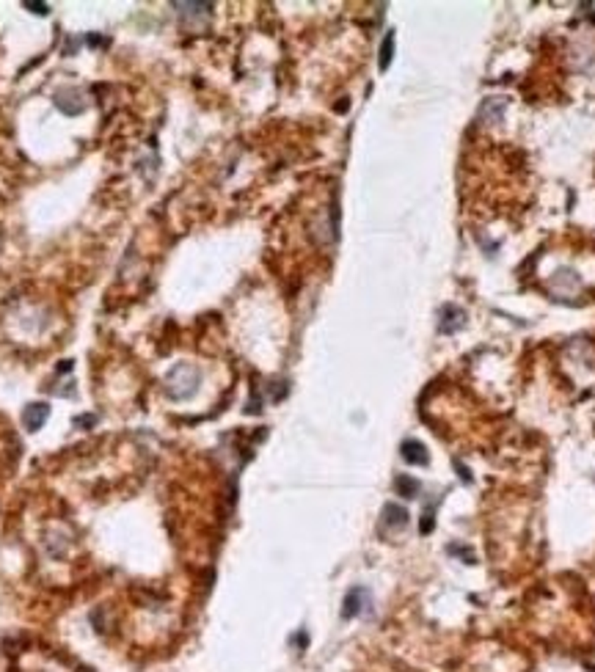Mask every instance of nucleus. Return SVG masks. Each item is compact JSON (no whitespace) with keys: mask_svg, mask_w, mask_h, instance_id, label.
<instances>
[{"mask_svg":"<svg viewBox=\"0 0 595 672\" xmlns=\"http://www.w3.org/2000/svg\"><path fill=\"white\" fill-rule=\"evenodd\" d=\"M198 381H201V372H198L193 364H177V367L165 375L168 394H171L174 400H188V397H193Z\"/></svg>","mask_w":595,"mask_h":672,"instance_id":"1","label":"nucleus"},{"mask_svg":"<svg viewBox=\"0 0 595 672\" xmlns=\"http://www.w3.org/2000/svg\"><path fill=\"white\" fill-rule=\"evenodd\" d=\"M56 105H58V110L66 113V116H77V113L86 110L83 91H77V89H61V91L56 94Z\"/></svg>","mask_w":595,"mask_h":672,"instance_id":"2","label":"nucleus"},{"mask_svg":"<svg viewBox=\"0 0 595 672\" xmlns=\"http://www.w3.org/2000/svg\"><path fill=\"white\" fill-rule=\"evenodd\" d=\"M463 325H466V312H463L461 306H455V303H447V306L441 309L438 331H441V334H458Z\"/></svg>","mask_w":595,"mask_h":672,"instance_id":"3","label":"nucleus"},{"mask_svg":"<svg viewBox=\"0 0 595 672\" xmlns=\"http://www.w3.org/2000/svg\"><path fill=\"white\" fill-rule=\"evenodd\" d=\"M47 419H50V405H47V402H33V405H28V408L23 411V424H25V430H31V433L41 430Z\"/></svg>","mask_w":595,"mask_h":672,"instance_id":"4","label":"nucleus"},{"mask_svg":"<svg viewBox=\"0 0 595 672\" xmlns=\"http://www.w3.org/2000/svg\"><path fill=\"white\" fill-rule=\"evenodd\" d=\"M366 601H369V592L364 590V587H353L347 595H345V607H342V617L345 620H350V617H356V614H362L364 607H366Z\"/></svg>","mask_w":595,"mask_h":672,"instance_id":"5","label":"nucleus"},{"mask_svg":"<svg viewBox=\"0 0 595 672\" xmlns=\"http://www.w3.org/2000/svg\"><path fill=\"white\" fill-rule=\"evenodd\" d=\"M399 452H402V457H405L408 463H414V466H425L430 460L428 449H425V444H419V441H405V444L399 447Z\"/></svg>","mask_w":595,"mask_h":672,"instance_id":"6","label":"nucleus"},{"mask_svg":"<svg viewBox=\"0 0 595 672\" xmlns=\"http://www.w3.org/2000/svg\"><path fill=\"white\" fill-rule=\"evenodd\" d=\"M504 105H507V99H504V96H488V99L482 102V108H480V119L499 122V119H501V113H504Z\"/></svg>","mask_w":595,"mask_h":672,"instance_id":"7","label":"nucleus"},{"mask_svg":"<svg viewBox=\"0 0 595 672\" xmlns=\"http://www.w3.org/2000/svg\"><path fill=\"white\" fill-rule=\"evenodd\" d=\"M383 524H386V526H395V529L408 526V510L399 507V505H386V507H383Z\"/></svg>","mask_w":595,"mask_h":672,"instance_id":"8","label":"nucleus"},{"mask_svg":"<svg viewBox=\"0 0 595 672\" xmlns=\"http://www.w3.org/2000/svg\"><path fill=\"white\" fill-rule=\"evenodd\" d=\"M395 488L399 496H405V499H414V496H419V482L414 480V477H408V474H399L395 480Z\"/></svg>","mask_w":595,"mask_h":672,"instance_id":"9","label":"nucleus"},{"mask_svg":"<svg viewBox=\"0 0 595 672\" xmlns=\"http://www.w3.org/2000/svg\"><path fill=\"white\" fill-rule=\"evenodd\" d=\"M392 56H395V31H389L386 36H383V44H380V69L386 72L389 69V64H392Z\"/></svg>","mask_w":595,"mask_h":672,"instance_id":"10","label":"nucleus"},{"mask_svg":"<svg viewBox=\"0 0 595 672\" xmlns=\"http://www.w3.org/2000/svg\"><path fill=\"white\" fill-rule=\"evenodd\" d=\"M174 8L188 17V14H210L212 11V3H174Z\"/></svg>","mask_w":595,"mask_h":672,"instance_id":"11","label":"nucleus"},{"mask_svg":"<svg viewBox=\"0 0 595 672\" xmlns=\"http://www.w3.org/2000/svg\"><path fill=\"white\" fill-rule=\"evenodd\" d=\"M25 8H31L33 14H39V17L50 14V6H47V3H25Z\"/></svg>","mask_w":595,"mask_h":672,"instance_id":"12","label":"nucleus"},{"mask_svg":"<svg viewBox=\"0 0 595 672\" xmlns=\"http://www.w3.org/2000/svg\"><path fill=\"white\" fill-rule=\"evenodd\" d=\"M455 469L461 471V480H463V482H471V474H468V469H463L458 460H455Z\"/></svg>","mask_w":595,"mask_h":672,"instance_id":"13","label":"nucleus"}]
</instances>
